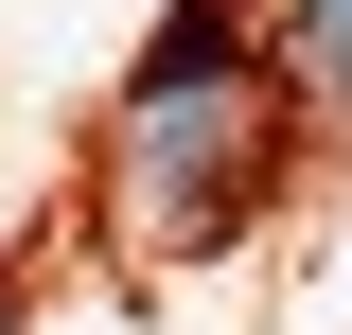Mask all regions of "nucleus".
Listing matches in <instances>:
<instances>
[{"label": "nucleus", "mask_w": 352, "mask_h": 335, "mask_svg": "<svg viewBox=\"0 0 352 335\" xmlns=\"http://www.w3.org/2000/svg\"><path fill=\"white\" fill-rule=\"evenodd\" d=\"M264 194H282V71L247 53V0H176L124 88V141H106V212H124V247L194 265Z\"/></svg>", "instance_id": "1"}, {"label": "nucleus", "mask_w": 352, "mask_h": 335, "mask_svg": "<svg viewBox=\"0 0 352 335\" xmlns=\"http://www.w3.org/2000/svg\"><path fill=\"white\" fill-rule=\"evenodd\" d=\"M264 71H282V106H335V124H352V0H282Z\"/></svg>", "instance_id": "2"}]
</instances>
